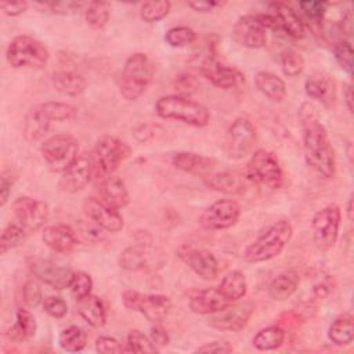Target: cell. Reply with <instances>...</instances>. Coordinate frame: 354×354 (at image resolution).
<instances>
[{
	"instance_id": "1",
	"label": "cell",
	"mask_w": 354,
	"mask_h": 354,
	"mask_svg": "<svg viewBox=\"0 0 354 354\" xmlns=\"http://www.w3.org/2000/svg\"><path fill=\"white\" fill-rule=\"evenodd\" d=\"M303 127V152L306 163L321 177L333 178L336 174V158L329 136L319 122L315 108L304 104L300 109Z\"/></svg>"
},
{
	"instance_id": "2",
	"label": "cell",
	"mask_w": 354,
	"mask_h": 354,
	"mask_svg": "<svg viewBox=\"0 0 354 354\" xmlns=\"http://www.w3.org/2000/svg\"><path fill=\"white\" fill-rule=\"evenodd\" d=\"M293 235V227L289 220L282 218L266 228L243 250V260L248 263L268 261L282 253Z\"/></svg>"
},
{
	"instance_id": "3",
	"label": "cell",
	"mask_w": 354,
	"mask_h": 354,
	"mask_svg": "<svg viewBox=\"0 0 354 354\" xmlns=\"http://www.w3.org/2000/svg\"><path fill=\"white\" fill-rule=\"evenodd\" d=\"M155 111L162 119L177 120L194 127H205L210 120V112L203 104L181 94L159 97Z\"/></svg>"
},
{
	"instance_id": "4",
	"label": "cell",
	"mask_w": 354,
	"mask_h": 354,
	"mask_svg": "<svg viewBox=\"0 0 354 354\" xmlns=\"http://www.w3.org/2000/svg\"><path fill=\"white\" fill-rule=\"evenodd\" d=\"M155 65L151 58L144 53L131 54L122 69L119 79V91L127 101L140 98L152 82Z\"/></svg>"
},
{
	"instance_id": "5",
	"label": "cell",
	"mask_w": 354,
	"mask_h": 354,
	"mask_svg": "<svg viewBox=\"0 0 354 354\" xmlns=\"http://www.w3.org/2000/svg\"><path fill=\"white\" fill-rule=\"evenodd\" d=\"M248 181L268 188L278 189L283 183V171L277 155L267 149L254 151L245 167Z\"/></svg>"
},
{
	"instance_id": "6",
	"label": "cell",
	"mask_w": 354,
	"mask_h": 354,
	"mask_svg": "<svg viewBox=\"0 0 354 354\" xmlns=\"http://www.w3.org/2000/svg\"><path fill=\"white\" fill-rule=\"evenodd\" d=\"M7 62L15 68H43L48 58L50 53L47 47L29 35L15 36L7 46L6 50Z\"/></svg>"
},
{
	"instance_id": "7",
	"label": "cell",
	"mask_w": 354,
	"mask_h": 354,
	"mask_svg": "<svg viewBox=\"0 0 354 354\" xmlns=\"http://www.w3.org/2000/svg\"><path fill=\"white\" fill-rule=\"evenodd\" d=\"M41 156L54 173H64L80 155L79 141L69 134H55L40 145Z\"/></svg>"
},
{
	"instance_id": "8",
	"label": "cell",
	"mask_w": 354,
	"mask_h": 354,
	"mask_svg": "<svg viewBox=\"0 0 354 354\" xmlns=\"http://www.w3.org/2000/svg\"><path fill=\"white\" fill-rule=\"evenodd\" d=\"M130 153L131 148L126 141L113 136L100 137L91 152L94 160V176L113 174Z\"/></svg>"
},
{
	"instance_id": "9",
	"label": "cell",
	"mask_w": 354,
	"mask_h": 354,
	"mask_svg": "<svg viewBox=\"0 0 354 354\" xmlns=\"http://www.w3.org/2000/svg\"><path fill=\"white\" fill-rule=\"evenodd\" d=\"M122 303L126 308L142 314L148 321L160 324L171 308V300L166 295L140 293L133 289H126L122 293Z\"/></svg>"
},
{
	"instance_id": "10",
	"label": "cell",
	"mask_w": 354,
	"mask_h": 354,
	"mask_svg": "<svg viewBox=\"0 0 354 354\" xmlns=\"http://www.w3.org/2000/svg\"><path fill=\"white\" fill-rule=\"evenodd\" d=\"M342 223L340 207L335 203L326 205L318 210L311 220L313 238L321 252L332 249L337 241Z\"/></svg>"
},
{
	"instance_id": "11",
	"label": "cell",
	"mask_w": 354,
	"mask_h": 354,
	"mask_svg": "<svg viewBox=\"0 0 354 354\" xmlns=\"http://www.w3.org/2000/svg\"><path fill=\"white\" fill-rule=\"evenodd\" d=\"M256 127L248 118H236L225 134V152L228 158L239 160L248 156L256 145Z\"/></svg>"
},
{
	"instance_id": "12",
	"label": "cell",
	"mask_w": 354,
	"mask_h": 354,
	"mask_svg": "<svg viewBox=\"0 0 354 354\" xmlns=\"http://www.w3.org/2000/svg\"><path fill=\"white\" fill-rule=\"evenodd\" d=\"M241 216V205L235 199H217L210 206H207L201 216L198 223L203 230L218 231L227 230L236 224Z\"/></svg>"
},
{
	"instance_id": "13",
	"label": "cell",
	"mask_w": 354,
	"mask_h": 354,
	"mask_svg": "<svg viewBox=\"0 0 354 354\" xmlns=\"http://www.w3.org/2000/svg\"><path fill=\"white\" fill-rule=\"evenodd\" d=\"M11 209L17 223L26 231L28 235L40 230L46 224L50 214L47 203L30 196H18L12 202Z\"/></svg>"
},
{
	"instance_id": "14",
	"label": "cell",
	"mask_w": 354,
	"mask_h": 354,
	"mask_svg": "<svg viewBox=\"0 0 354 354\" xmlns=\"http://www.w3.org/2000/svg\"><path fill=\"white\" fill-rule=\"evenodd\" d=\"M253 313H254V304L252 301H243L238 304L232 303L225 308L209 315L207 324L209 326L218 330L239 332L248 325Z\"/></svg>"
},
{
	"instance_id": "15",
	"label": "cell",
	"mask_w": 354,
	"mask_h": 354,
	"mask_svg": "<svg viewBox=\"0 0 354 354\" xmlns=\"http://www.w3.org/2000/svg\"><path fill=\"white\" fill-rule=\"evenodd\" d=\"M83 212L88 220L108 232H119L124 225L119 210L104 202L101 198H86L83 201Z\"/></svg>"
},
{
	"instance_id": "16",
	"label": "cell",
	"mask_w": 354,
	"mask_h": 354,
	"mask_svg": "<svg viewBox=\"0 0 354 354\" xmlns=\"http://www.w3.org/2000/svg\"><path fill=\"white\" fill-rule=\"evenodd\" d=\"M94 178L93 155L83 152L77 159L64 171L59 178V188L65 192L82 191Z\"/></svg>"
},
{
	"instance_id": "17",
	"label": "cell",
	"mask_w": 354,
	"mask_h": 354,
	"mask_svg": "<svg viewBox=\"0 0 354 354\" xmlns=\"http://www.w3.org/2000/svg\"><path fill=\"white\" fill-rule=\"evenodd\" d=\"M177 254L202 279L212 281L217 278L220 270L218 260L212 252L184 245L178 248Z\"/></svg>"
},
{
	"instance_id": "18",
	"label": "cell",
	"mask_w": 354,
	"mask_h": 354,
	"mask_svg": "<svg viewBox=\"0 0 354 354\" xmlns=\"http://www.w3.org/2000/svg\"><path fill=\"white\" fill-rule=\"evenodd\" d=\"M201 73L214 86L230 90L241 87L245 83V75L236 68L223 65L214 57H206L201 64Z\"/></svg>"
},
{
	"instance_id": "19",
	"label": "cell",
	"mask_w": 354,
	"mask_h": 354,
	"mask_svg": "<svg viewBox=\"0 0 354 354\" xmlns=\"http://www.w3.org/2000/svg\"><path fill=\"white\" fill-rule=\"evenodd\" d=\"M232 39L242 47L257 50L267 43V29L256 15H242L234 24Z\"/></svg>"
},
{
	"instance_id": "20",
	"label": "cell",
	"mask_w": 354,
	"mask_h": 354,
	"mask_svg": "<svg viewBox=\"0 0 354 354\" xmlns=\"http://www.w3.org/2000/svg\"><path fill=\"white\" fill-rule=\"evenodd\" d=\"M30 272L43 283L54 288V289H65L69 286L73 271L69 267L59 266L47 259H30L29 263Z\"/></svg>"
},
{
	"instance_id": "21",
	"label": "cell",
	"mask_w": 354,
	"mask_h": 354,
	"mask_svg": "<svg viewBox=\"0 0 354 354\" xmlns=\"http://www.w3.org/2000/svg\"><path fill=\"white\" fill-rule=\"evenodd\" d=\"M93 181L98 189L100 198L115 209H123L130 202V195L126 184L113 174H97Z\"/></svg>"
},
{
	"instance_id": "22",
	"label": "cell",
	"mask_w": 354,
	"mask_h": 354,
	"mask_svg": "<svg viewBox=\"0 0 354 354\" xmlns=\"http://www.w3.org/2000/svg\"><path fill=\"white\" fill-rule=\"evenodd\" d=\"M41 239L55 253H71L77 246V236L71 225L64 223L51 224L43 228Z\"/></svg>"
},
{
	"instance_id": "23",
	"label": "cell",
	"mask_w": 354,
	"mask_h": 354,
	"mask_svg": "<svg viewBox=\"0 0 354 354\" xmlns=\"http://www.w3.org/2000/svg\"><path fill=\"white\" fill-rule=\"evenodd\" d=\"M270 11L272 18L275 19L277 29L283 30L288 36L293 39L304 37L306 26L292 7L281 1H274L270 3Z\"/></svg>"
},
{
	"instance_id": "24",
	"label": "cell",
	"mask_w": 354,
	"mask_h": 354,
	"mask_svg": "<svg viewBox=\"0 0 354 354\" xmlns=\"http://www.w3.org/2000/svg\"><path fill=\"white\" fill-rule=\"evenodd\" d=\"M246 177L236 171H217L209 173L203 177L207 188L225 195H239L246 191Z\"/></svg>"
},
{
	"instance_id": "25",
	"label": "cell",
	"mask_w": 354,
	"mask_h": 354,
	"mask_svg": "<svg viewBox=\"0 0 354 354\" xmlns=\"http://www.w3.org/2000/svg\"><path fill=\"white\" fill-rule=\"evenodd\" d=\"M231 303L223 296L218 288H206L194 293L189 299V308L195 314L201 315H212Z\"/></svg>"
},
{
	"instance_id": "26",
	"label": "cell",
	"mask_w": 354,
	"mask_h": 354,
	"mask_svg": "<svg viewBox=\"0 0 354 354\" xmlns=\"http://www.w3.org/2000/svg\"><path fill=\"white\" fill-rule=\"evenodd\" d=\"M171 163L176 169L195 176H207L216 166V160L213 158L187 151L176 152L171 156Z\"/></svg>"
},
{
	"instance_id": "27",
	"label": "cell",
	"mask_w": 354,
	"mask_h": 354,
	"mask_svg": "<svg viewBox=\"0 0 354 354\" xmlns=\"http://www.w3.org/2000/svg\"><path fill=\"white\" fill-rule=\"evenodd\" d=\"M77 313L93 328H101L106 322L105 303L93 293L77 300Z\"/></svg>"
},
{
	"instance_id": "28",
	"label": "cell",
	"mask_w": 354,
	"mask_h": 354,
	"mask_svg": "<svg viewBox=\"0 0 354 354\" xmlns=\"http://www.w3.org/2000/svg\"><path fill=\"white\" fill-rule=\"evenodd\" d=\"M50 119L46 116L43 112L41 106H33L30 108L22 122V129H24V136L28 141H39L41 140L48 129H50Z\"/></svg>"
},
{
	"instance_id": "29",
	"label": "cell",
	"mask_w": 354,
	"mask_h": 354,
	"mask_svg": "<svg viewBox=\"0 0 354 354\" xmlns=\"http://www.w3.org/2000/svg\"><path fill=\"white\" fill-rule=\"evenodd\" d=\"M254 86L263 95L275 102L282 101L286 95L285 82L278 75L268 71H260L254 75Z\"/></svg>"
},
{
	"instance_id": "30",
	"label": "cell",
	"mask_w": 354,
	"mask_h": 354,
	"mask_svg": "<svg viewBox=\"0 0 354 354\" xmlns=\"http://www.w3.org/2000/svg\"><path fill=\"white\" fill-rule=\"evenodd\" d=\"M300 285V275L295 270H288L275 277L268 285V295L272 300L282 301L289 299Z\"/></svg>"
},
{
	"instance_id": "31",
	"label": "cell",
	"mask_w": 354,
	"mask_h": 354,
	"mask_svg": "<svg viewBox=\"0 0 354 354\" xmlns=\"http://www.w3.org/2000/svg\"><path fill=\"white\" fill-rule=\"evenodd\" d=\"M37 330V322L33 314L25 308L19 307L15 313V324L6 330V336L12 342H24L35 336Z\"/></svg>"
},
{
	"instance_id": "32",
	"label": "cell",
	"mask_w": 354,
	"mask_h": 354,
	"mask_svg": "<svg viewBox=\"0 0 354 354\" xmlns=\"http://www.w3.org/2000/svg\"><path fill=\"white\" fill-rule=\"evenodd\" d=\"M51 83L57 91L69 97H77L86 90V79L72 71H58L53 73Z\"/></svg>"
},
{
	"instance_id": "33",
	"label": "cell",
	"mask_w": 354,
	"mask_h": 354,
	"mask_svg": "<svg viewBox=\"0 0 354 354\" xmlns=\"http://www.w3.org/2000/svg\"><path fill=\"white\" fill-rule=\"evenodd\" d=\"M218 290L232 304L241 300L248 292V281L243 272L235 270L230 271L218 283Z\"/></svg>"
},
{
	"instance_id": "34",
	"label": "cell",
	"mask_w": 354,
	"mask_h": 354,
	"mask_svg": "<svg viewBox=\"0 0 354 354\" xmlns=\"http://www.w3.org/2000/svg\"><path fill=\"white\" fill-rule=\"evenodd\" d=\"M329 340L336 346H347L354 339V321L348 313L340 314L333 319L328 329Z\"/></svg>"
},
{
	"instance_id": "35",
	"label": "cell",
	"mask_w": 354,
	"mask_h": 354,
	"mask_svg": "<svg viewBox=\"0 0 354 354\" xmlns=\"http://www.w3.org/2000/svg\"><path fill=\"white\" fill-rule=\"evenodd\" d=\"M285 342V329L281 325H270L256 333L253 346L260 351L279 348Z\"/></svg>"
},
{
	"instance_id": "36",
	"label": "cell",
	"mask_w": 354,
	"mask_h": 354,
	"mask_svg": "<svg viewBox=\"0 0 354 354\" xmlns=\"http://www.w3.org/2000/svg\"><path fill=\"white\" fill-rule=\"evenodd\" d=\"M58 344L64 351L77 353L86 347L87 335L80 326L71 325L61 330V333L58 336Z\"/></svg>"
},
{
	"instance_id": "37",
	"label": "cell",
	"mask_w": 354,
	"mask_h": 354,
	"mask_svg": "<svg viewBox=\"0 0 354 354\" xmlns=\"http://www.w3.org/2000/svg\"><path fill=\"white\" fill-rule=\"evenodd\" d=\"M84 18L91 29H102L109 19V8L102 1H88L84 8Z\"/></svg>"
},
{
	"instance_id": "38",
	"label": "cell",
	"mask_w": 354,
	"mask_h": 354,
	"mask_svg": "<svg viewBox=\"0 0 354 354\" xmlns=\"http://www.w3.org/2000/svg\"><path fill=\"white\" fill-rule=\"evenodd\" d=\"M43 112L50 119V122H64V120H72L76 118L77 111L75 106L58 102V101H47L44 104H40Z\"/></svg>"
},
{
	"instance_id": "39",
	"label": "cell",
	"mask_w": 354,
	"mask_h": 354,
	"mask_svg": "<svg viewBox=\"0 0 354 354\" xmlns=\"http://www.w3.org/2000/svg\"><path fill=\"white\" fill-rule=\"evenodd\" d=\"M119 264L123 270L137 271L144 268L147 264V254L142 246H129L126 248L119 257Z\"/></svg>"
},
{
	"instance_id": "40",
	"label": "cell",
	"mask_w": 354,
	"mask_h": 354,
	"mask_svg": "<svg viewBox=\"0 0 354 354\" xmlns=\"http://www.w3.org/2000/svg\"><path fill=\"white\" fill-rule=\"evenodd\" d=\"M26 231L17 221L6 225L0 236V253L4 254L12 248L18 246L26 238Z\"/></svg>"
},
{
	"instance_id": "41",
	"label": "cell",
	"mask_w": 354,
	"mask_h": 354,
	"mask_svg": "<svg viewBox=\"0 0 354 354\" xmlns=\"http://www.w3.org/2000/svg\"><path fill=\"white\" fill-rule=\"evenodd\" d=\"M126 351L130 353H156L159 348L151 340V337L145 336L141 330L133 329L129 332L126 339Z\"/></svg>"
},
{
	"instance_id": "42",
	"label": "cell",
	"mask_w": 354,
	"mask_h": 354,
	"mask_svg": "<svg viewBox=\"0 0 354 354\" xmlns=\"http://www.w3.org/2000/svg\"><path fill=\"white\" fill-rule=\"evenodd\" d=\"M171 8V3L169 0L165 1H147L140 7V15L142 21L152 24L163 19Z\"/></svg>"
},
{
	"instance_id": "43",
	"label": "cell",
	"mask_w": 354,
	"mask_h": 354,
	"mask_svg": "<svg viewBox=\"0 0 354 354\" xmlns=\"http://www.w3.org/2000/svg\"><path fill=\"white\" fill-rule=\"evenodd\" d=\"M279 64H281L282 73L288 77L299 76L304 69L303 57L296 50H292V48H288L281 54Z\"/></svg>"
},
{
	"instance_id": "44",
	"label": "cell",
	"mask_w": 354,
	"mask_h": 354,
	"mask_svg": "<svg viewBox=\"0 0 354 354\" xmlns=\"http://www.w3.org/2000/svg\"><path fill=\"white\" fill-rule=\"evenodd\" d=\"M196 39V33L189 26H173L166 30L165 41L170 47H184L187 44L194 43Z\"/></svg>"
},
{
	"instance_id": "45",
	"label": "cell",
	"mask_w": 354,
	"mask_h": 354,
	"mask_svg": "<svg viewBox=\"0 0 354 354\" xmlns=\"http://www.w3.org/2000/svg\"><path fill=\"white\" fill-rule=\"evenodd\" d=\"M72 296L76 300H80L86 296H88L93 290V279L91 277L84 271H73L69 286Z\"/></svg>"
},
{
	"instance_id": "46",
	"label": "cell",
	"mask_w": 354,
	"mask_h": 354,
	"mask_svg": "<svg viewBox=\"0 0 354 354\" xmlns=\"http://www.w3.org/2000/svg\"><path fill=\"white\" fill-rule=\"evenodd\" d=\"M333 57L339 66L348 75L353 73V47L347 40H339L333 44Z\"/></svg>"
},
{
	"instance_id": "47",
	"label": "cell",
	"mask_w": 354,
	"mask_h": 354,
	"mask_svg": "<svg viewBox=\"0 0 354 354\" xmlns=\"http://www.w3.org/2000/svg\"><path fill=\"white\" fill-rule=\"evenodd\" d=\"M304 90H306V94L308 97H311L314 100L325 101V98L328 97V94L330 91V83L326 77L311 76L306 80Z\"/></svg>"
},
{
	"instance_id": "48",
	"label": "cell",
	"mask_w": 354,
	"mask_h": 354,
	"mask_svg": "<svg viewBox=\"0 0 354 354\" xmlns=\"http://www.w3.org/2000/svg\"><path fill=\"white\" fill-rule=\"evenodd\" d=\"M43 310L53 318H62L68 313V304L59 296H48L43 300Z\"/></svg>"
},
{
	"instance_id": "49",
	"label": "cell",
	"mask_w": 354,
	"mask_h": 354,
	"mask_svg": "<svg viewBox=\"0 0 354 354\" xmlns=\"http://www.w3.org/2000/svg\"><path fill=\"white\" fill-rule=\"evenodd\" d=\"M328 6L329 4L326 1H319V0H307V1L299 3V7L306 14V17L313 21L322 19L328 10Z\"/></svg>"
},
{
	"instance_id": "50",
	"label": "cell",
	"mask_w": 354,
	"mask_h": 354,
	"mask_svg": "<svg viewBox=\"0 0 354 354\" xmlns=\"http://www.w3.org/2000/svg\"><path fill=\"white\" fill-rule=\"evenodd\" d=\"M21 300L25 304V307H36L41 301L40 288L32 281L25 282V285L21 289Z\"/></svg>"
},
{
	"instance_id": "51",
	"label": "cell",
	"mask_w": 354,
	"mask_h": 354,
	"mask_svg": "<svg viewBox=\"0 0 354 354\" xmlns=\"http://www.w3.org/2000/svg\"><path fill=\"white\" fill-rule=\"evenodd\" d=\"M95 350L102 354L123 353L126 351V344L123 346L115 337H111V336H100L95 340Z\"/></svg>"
},
{
	"instance_id": "52",
	"label": "cell",
	"mask_w": 354,
	"mask_h": 354,
	"mask_svg": "<svg viewBox=\"0 0 354 354\" xmlns=\"http://www.w3.org/2000/svg\"><path fill=\"white\" fill-rule=\"evenodd\" d=\"M88 3H77V1H57V3H47L44 4L46 7H48L51 10V12L54 14H61V15H66L71 12H75L80 8H86Z\"/></svg>"
},
{
	"instance_id": "53",
	"label": "cell",
	"mask_w": 354,
	"mask_h": 354,
	"mask_svg": "<svg viewBox=\"0 0 354 354\" xmlns=\"http://www.w3.org/2000/svg\"><path fill=\"white\" fill-rule=\"evenodd\" d=\"M234 348L232 346L225 342V340H216V342H210V343H206L201 347H198L195 351L196 353H216V354H227V353H231Z\"/></svg>"
},
{
	"instance_id": "54",
	"label": "cell",
	"mask_w": 354,
	"mask_h": 354,
	"mask_svg": "<svg viewBox=\"0 0 354 354\" xmlns=\"http://www.w3.org/2000/svg\"><path fill=\"white\" fill-rule=\"evenodd\" d=\"M176 87L178 88V94L187 95L198 88V80L191 75H180L176 79Z\"/></svg>"
},
{
	"instance_id": "55",
	"label": "cell",
	"mask_w": 354,
	"mask_h": 354,
	"mask_svg": "<svg viewBox=\"0 0 354 354\" xmlns=\"http://www.w3.org/2000/svg\"><path fill=\"white\" fill-rule=\"evenodd\" d=\"M151 340L158 346V347H163L167 346L170 343V336L169 332L160 325V324H155V326L151 328V335H149Z\"/></svg>"
},
{
	"instance_id": "56",
	"label": "cell",
	"mask_w": 354,
	"mask_h": 354,
	"mask_svg": "<svg viewBox=\"0 0 354 354\" xmlns=\"http://www.w3.org/2000/svg\"><path fill=\"white\" fill-rule=\"evenodd\" d=\"M14 184V178L10 173L4 171L0 177V205L4 206L11 195V187Z\"/></svg>"
},
{
	"instance_id": "57",
	"label": "cell",
	"mask_w": 354,
	"mask_h": 354,
	"mask_svg": "<svg viewBox=\"0 0 354 354\" xmlns=\"http://www.w3.org/2000/svg\"><path fill=\"white\" fill-rule=\"evenodd\" d=\"M0 8L1 11L8 15V17H18L21 14H24L28 8V3L26 1H17V3H0Z\"/></svg>"
},
{
	"instance_id": "58",
	"label": "cell",
	"mask_w": 354,
	"mask_h": 354,
	"mask_svg": "<svg viewBox=\"0 0 354 354\" xmlns=\"http://www.w3.org/2000/svg\"><path fill=\"white\" fill-rule=\"evenodd\" d=\"M221 6H224V3L221 1H203V0L188 1V7L196 12H210L216 7H221Z\"/></svg>"
},
{
	"instance_id": "59",
	"label": "cell",
	"mask_w": 354,
	"mask_h": 354,
	"mask_svg": "<svg viewBox=\"0 0 354 354\" xmlns=\"http://www.w3.org/2000/svg\"><path fill=\"white\" fill-rule=\"evenodd\" d=\"M340 32L350 36L353 33V14L350 10H347L340 21Z\"/></svg>"
},
{
	"instance_id": "60",
	"label": "cell",
	"mask_w": 354,
	"mask_h": 354,
	"mask_svg": "<svg viewBox=\"0 0 354 354\" xmlns=\"http://www.w3.org/2000/svg\"><path fill=\"white\" fill-rule=\"evenodd\" d=\"M343 95H344V101H346L348 112H353V86L351 84L344 86Z\"/></svg>"
},
{
	"instance_id": "61",
	"label": "cell",
	"mask_w": 354,
	"mask_h": 354,
	"mask_svg": "<svg viewBox=\"0 0 354 354\" xmlns=\"http://www.w3.org/2000/svg\"><path fill=\"white\" fill-rule=\"evenodd\" d=\"M313 292H314V295L315 296H318V297H321V299H324L326 295H328V288L324 285V283H319V285H315L314 286V289H313Z\"/></svg>"
},
{
	"instance_id": "62",
	"label": "cell",
	"mask_w": 354,
	"mask_h": 354,
	"mask_svg": "<svg viewBox=\"0 0 354 354\" xmlns=\"http://www.w3.org/2000/svg\"><path fill=\"white\" fill-rule=\"evenodd\" d=\"M346 213H347V218H348V221H351V220H353V195H350V198H348V201H347Z\"/></svg>"
}]
</instances>
